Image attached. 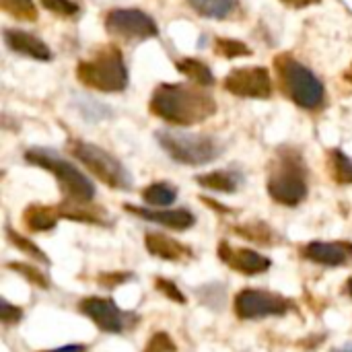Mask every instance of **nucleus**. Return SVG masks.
<instances>
[{"mask_svg": "<svg viewBox=\"0 0 352 352\" xmlns=\"http://www.w3.org/2000/svg\"><path fill=\"white\" fill-rule=\"evenodd\" d=\"M332 352H352V342L344 344V346H340V349H334Z\"/></svg>", "mask_w": 352, "mask_h": 352, "instance_id": "nucleus-36", "label": "nucleus"}, {"mask_svg": "<svg viewBox=\"0 0 352 352\" xmlns=\"http://www.w3.org/2000/svg\"><path fill=\"white\" fill-rule=\"evenodd\" d=\"M41 352H87V346H82V344H68V346H60V349H52V351Z\"/></svg>", "mask_w": 352, "mask_h": 352, "instance_id": "nucleus-35", "label": "nucleus"}, {"mask_svg": "<svg viewBox=\"0 0 352 352\" xmlns=\"http://www.w3.org/2000/svg\"><path fill=\"white\" fill-rule=\"evenodd\" d=\"M142 352H177V346H175V342L171 340V336L167 332H157L146 342Z\"/></svg>", "mask_w": 352, "mask_h": 352, "instance_id": "nucleus-29", "label": "nucleus"}, {"mask_svg": "<svg viewBox=\"0 0 352 352\" xmlns=\"http://www.w3.org/2000/svg\"><path fill=\"white\" fill-rule=\"evenodd\" d=\"M235 314L239 320H260V318H274L285 316L291 311V301L268 291L245 289L235 295Z\"/></svg>", "mask_w": 352, "mask_h": 352, "instance_id": "nucleus-9", "label": "nucleus"}, {"mask_svg": "<svg viewBox=\"0 0 352 352\" xmlns=\"http://www.w3.org/2000/svg\"><path fill=\"white\" fill-rule=\"evenodd\" d=\"M76 76L85 87L101 93H120L128 87V68L116 45H103L91 58L80 60Z\"/></svg>", "mask_w": 352, "mask_h": 352, "instance_id": "nucleus-3", "label": "nucleus"}, {"mask_svg": "<svg viewBox=\"0 0 352 352\" xmlns=\"http://www.w3.org/2000/svg\"><path fill=\"white\" fill-rule=\"evenodd\" d=\"M25 161L50 171L58 179V184L66 196V202L87 204L95 198L93 182L80 169H76L70 161L62 159L56 151L43 148V146H33L25 153Z\"/></svg>", "mask_w": 352, "mask_h": 352, "instance_id": "nucleus-4", "label": "nucleus"}, {"mask_svg": "<svg viewBox=\"0 0 352 352\" xmlns=\"http://www.w3.org/2000/svg\"><path fill=\"white\" fill-rule=\"evenodd\" d=\"M130 278V274H103L101 278H99V283L103 285V287H107V289H113V287H118L120 283H124V280H128Z\"/></svg>", "mask_w": 352, "mask_h": 352, "instance_id": "nucleus-33", "label": "nucleus"}, {"mask_svg": "<svg viewBox=\"0 0 352 352\" xmlns=\"http://www.w3.org/2000/svg\"><path fill=\"white\" fill-rule=\"evenodd\" d=\"M219 258L231 270L245 274V276H256V274L268 272V268L272 266L270 258H266L264 254H258V252L245 250V248H233L227 241H223L219 245Z\"/></svg>", "mask_w": 352, "mask_h": 352, "instance_id": "nucleus-12", "label": "nucleus"}, {"mask_svg": "<svg viewBox=\"0 0 352 352\" xmlns=\"http://www.w3.org/2000/svg\"><path fill=\"white\" fill-rule=\"evenodd\" d=\"M144 248L151 256L167 262H182L192 256V250L184 243L175 241L173 237H167L163 233H146L144 235Z\"/></svg>", "mask_w": 352, "mask_h": 352, "instance_id": "nucleus-16", "label": "nucleus"}, {"mask_svg": "<svg viewBox=\"0 0 352 352\" xmlns=\"http://www.w3.org/2000/svg\"><path fill=\"white\" fill-rule=\"evenodd\" d=\"M60 208H50V206H43V204H31L25 208L23 212V223L29 231L33 233H43V231H50L58 225V219H60Z\"/></svg>", "mask_w": 352, "mask_h": 352, "instance_id": "nucleus-17", "label": "nucleus"}, {"mask_svg": "<svg viewBox=\"0 0 352 352\" xmlns=\"http://www.w3.org/2000/svg\"><path fill=\"white\" fill-rule=\"evenodd\" d=\"M225 91L243 99H268L272 95V78L264 66L235 68L225 76Z\"/></svg>", "mask_w": 352, "mask_h": 352, "instance_id": "nucleus-10", "label": "nucleus"}, {"mask_svg": "<svg viewBox=\"0 0 352 352\" xmlns=\"http://www.w3.org/2000/svg\"><path fill=\"white\" fill-rule=\"evenodd\" d=\"M2 39L6 43V47L14 54L39 60V62H50L54 58L52 50L47 47V43L43 39H39L37 35L23 31V29H4Z\"/></svg>", "mask_w": 352, "mask_h": 352, "instance_id": "nucleus-13", "label": "nucleus"}, {"mask_svg": "<svg viewBox=\"0 0 352 352\" xmlns=\"http://www.w3.org/2000/svg\"><path fill=\"white\" fill-rule=\"evenodd\" d=\"M307 167L295 148H283L276 155L268 177V194L283 206H297L307 198Z\"/></svg>", "mask_w": 352, "mask_h": 352, "instance_id": "nucleus-2", "label": "nucleus"}, {"mask_svg": "<svg viewBox=\"0 0 352 352\" xmlns=\"http://www.w3.org/2000/svg\"><path fill=\"white\" fill-rule=\"evenodd\" d=\"M188 4L204 19H227L237 6L239 0H188Z\"/></svg>", "mask_w": 352, "mask_h": 352, "instance_id": "nucleus-21", "label": "nucleus"}, {"mask_svg": "<svg viewBox=\"0 0 352 352\" xmlns=\"http://www.w3.org/2000/svg\"><path fill=\"white\" fill-rule=\"evenodd\" d=\"M0 6L4 12H8L14 19H21V21L37 19V8H35L33 0H0Z\"/></svg>", "mask_w": 352, "mask_h": 352, "instance_id": "nucleus-25", "label": "nucleus"}, {"mask_svg": "<svg viewBox=\"0 0 352 352\" xmlns=\"http://www.w3.org/2000/svg\"><path fill=\"white\" fill-rule=\"evenodd\" d=\"M151 111L173 124V126H194L217 113V101L198 85L188 82H163L159 85L148 103Z\"/></svg>", "mask_w": 352, "mask_h": 352, "instance_id": "nucleus-1", "label": "nucleus"}, {"mask_svg": "<svg viewBox=\"0 0 352 352\" xmlns=\"http://www.w3.org/2000/svg\"><path fill=\"white\" fill-rule=\"evenodd\" d=\"M142 200L146 206L165 208L177 200V190L167 182H157V184H151L142 190Z\"/></svg>", "mask_w": 352, "mask_h": 352, "instance_id": "nucleus-22", "label": "nucleus"}, {"mask_svg": "<svg viewBox=\"0 0 352 352\" xmlns=\"http://www.w3.org/2000/svg\"><path fill=\"white\" fill-rule=\"evenodd\" d=\"M155 136L161 148L175 163L190 167L208 165L223 153V144L208 134H194L186 130H159Z\"/></svg>", "mask_w": 352, "mask_h": 352, "instance_id": "nucleus-6", "label": "nucleus"}, {"mask_svg": "<svg viewBox=\"0 0 352 352\" xmlns=\"http://www.w3.org/2000/svg\"><path fill=\"white\" fill-rule=\"evenodd\" d=\"M328 169L338 184H352V159L340 148L328 153Z\"/></svg>", "mask_w": 352, "mask_h": 352, "instance_id": "nucleus-23", "label": "nucleus"}, {"mask_svg": "<svg viewBox=\"0 0 352 352\" xmlns=\"http://www.w3.org/2000/svg\"><path fill=\"white\" fill-rule=\"evenodd\" d=\"M344 78H346V80H349V82L352 85V64H351V68H349V70L344 72Z\"/></svg>", "mask_w": 352, "mask_h": 352, "instance_id": "nucleus-37", "label": "nucleus"}, {"mask_svg": "<svg viewBox=\"0 0 352 352\" xmlns=\"http://www.w3.org/2000/svg\"><path fill=\"white\" fill-rule=\"evenodd\" d=\"M237 233H243L245 237H250V239H254V241H258V243H272L270 239H268V235H274L272 233V229L270 227H266V225H262V223H258V225H250V227H245V229H237Z\"/></svg>", "mask_w": 352, "mask_h": 352, "instance_id": "nucleus-31", "label": "nucleus"}, {"mask_svg": "<svg viewBox=\"0 0 352 352\" xmlns=\"http://www.w3.org/2000/svg\"><path fill=\"white\" fill-rule=\"evenodd\" d=\"M39 2L45 10H50L62 19H70L80 12V6L74 0H39Z\"/></svg>", "mask_w": 352, "mask_h": 352, "instance_id": "nucleus-28", "label": "nucleus"}, {"mask_svg": "<svg viewBox=\"0 0 352 352\" xmlns=\"http://www.w3.org/2000/svg\"><path fill=\"white\" fill-rule=\"evenodd\" d=\"M60 208V214L66 219H72L76 223H91V225H109L105 219L103 210H95L91 208V202L87 204H76V202H64Z\"/></svg>", "mask_w": 352, "mask_h": 352, "instance_id": "nucleus-20", "label": "nucleus"}, {"mask_svg": "<svg viewBox=\"0 0 352 352\" xmlns=\"http://www.w3.org/2000/svg\"><path fill=\"white\" fill-rule=\"evenodd\" d=\"M274 66L278 70L285 93L291 97L295 105L309 111H316L324 105L326 101L324 82L303 62H299L291 54H280L274 58Z\"/></svg>", "mask_w": 352, "mask_h": 352, "instance_id": "nucleus-5", "label": "nucleus"}, {"mask_svg": "<svg viewBox=\"0 0 352 352\" xmlns=\"http://www.w3.org/2000/svg\"><path fill=\"white\" fill-rule=\"evenodd\" d=\"M78 309L99 330H103L107 334H122L134 322V318L130 314L122 311L111 299H103V297H87L80 301Z\"/></svg>", "mask_w": 352, "mask_h": 352, "instance_id": "nucleus-11", "label": "nucleus"}, {"mask_svg": "<svg viewBox=\"0 0 352 352\" xmlns=\"http://www.w3.org/2000/svg\"><path fill=\"white\" fill-rule=\"evenodd\" d=\"M8 268L10 270H14L16 274H21V276H25L33 287H39V289H50V283H47V278L37 270V268H33V266H29V264H23V262H10L8 264Z\"/></svg>", "mask_w": 352, "mask_h": 352, "instance_id": "nucleus-27", "label": "nucleus"}, {"mask_svg": "<svg viewBox=\"0 0 352 352\" xmlns=\"http://www.w3.org/2000/svg\"><path fill=\"white\" fill-rule=\"evenodd\" d=\"M303 256L314 264L336 268L352 262V243L344 241H311L303 248Z\"/></svg>", "mask_w": 352, "mask_h": 352, "instance_id": "nucleus-14", "label": "nucleus"}, {"mask_svg": "<svg viewBox=\"0 0 352 352\" xmlns=\"http://www.w3.org/2000/svg\"><path fill=\"white\" fill-rule=\"evenodd\" d=\"M155 285H157V291L163 293L165 297H169L171 301H175V303H179V305H186V303H188L186 295L179 291V287H177L175 283H171V280H167V278H157Z\"/></svg>", "mask_w": 352, "mask_h": 352, "instance_id": "nucleus-30", "label": "nucleus"}, {"mask_svg": "<svg viewBox=\"0 0 352 352\" xmlns=\"http://www.w3.org/2000/svg\"><path fill=\"white\" fill-rule=\"evenodd\" d=\"M70 153L95 175L99 177L105 186L111 190H130L132 188V175L130 171L122 165L120 159H116L111 153L105 148L82 142V140H72L70 142Z\"/></svg>", "mask_w": 352, "mask_h": 352, "instance_id": "nucleus-7", "label": "nucleus"}, {"mask_svg": "<svg viewBox=\"0 0 352 352\" xmlns=\"http://www.w3.org/2000/svg\"><path fill=\"white\" fill-rule=\"evenodd\" d=\"M6 237H8V241L14 245V248H19L23 254H27L29 258H33V260H37V262H41V264H50V258L33 243V241H29L27 237H23V235H19L16 231H12L10 227H6Z\"/></svg>", "mask_w": 352, "mask_h": 352, "instance_id": "nucleus-26", "label": "nucleus"}, {"mask_svg": "<svg viewBox=\"0 0 352 352\" xmlns=\"http://www.w3.org/2000/svg\"><path fill=\"white\" fill-rule=\"evenodd\" d=\"M21 318H23V309L10 305L4 299L0 301V320H2V324H16V322H21Z\"/></svg>", "mask_w": 352, "mask_h": 352, "instance_id": "nucleus-32", "label": "nucleus"}, {"mask_svg": "<svg viewBox=\"0 0 352 352\" xmlns=\"http://www.w3.org/2000/svg\"><path fill=\"white\" fill-rule=\"evenodd\" d=\"M196 182L212 192H223V194H233L239 190L243 175L239 171H231V169H219V171H210L204 175H198Z\"/></svg>", "mask_w": 352, "mask_h": 352, "instance_id": "nucleus-18", "label": "nucleus"}, {"mask_svg": "<svg viewBox=\"0 0 352 352\" xmlns=\"http://www.w3.org/2000/svg\"><path fill=\"white\" fill-rule=\"evenodd\" d=\"M105 29L109 35L126 41H144L159 35V27L151 14L140 8H113L105 16Z\"/></svg>", "mask_w": 352, "mask_h": 352, "instance_id": "nucleus-8", "label": "nucleus"}, {"mask_svg": "<svg viewBox=\"0 0 352 352\" xmlns=\"http://www.w3.org/2000/svg\"><path fill=\"white\" fill-rule=\"evenodd\" d=\"M128 212L148 221V223H157L161 227H167V229H173V231H186L190 227H194L196 223V217L186 210V208H175V210H153V208H138V206H130L126 204L124 206Z\"/></svg>", "mask_w": 352, "mask_h": 352, "instance_id": "nucleus-15", "label": "nucleus"}, {"mask_svg": "<svg viewBox=\"0 0 352 352\" xmlns=\"http://www.w3.org/2000/svg\"><path fill=\"white\" fill-rule=\"evenodd\" d=\"M214 52H217L221 58H227V60L252 56V50H250L243 41L231 39V37H217V39H214Z\"/></svg>", "mask_w": 352, "mask_h": 352, "instance_id": "nucleus-24", "label": "nucleus"}, {"mask_svg": "<svg viewBox=\"0 0 352 352\" xmlns=\"http://www.w3.org/2000/svg\"><path fill=\"white\" fill-rule=\"evenodd\" d=\"M285 4H289L291 8H307V6H314V4H320L322 0H280Z\"/></svg>", "mask_w": 352, "mask_h": 352, "instance_id": "nucleus-34", "label": "nucleus"}, {"mask_svg": "<svg viewBox=\"0 0 352 352\" xmlns=\"http://www.w3.org/2000/svg\"><path fill=\"white\" fill-rule=\"evenodd\" d=\"M346 291H349V295L352 297V276L349 278V283H346Z\"/></svg>", "mask_w": 352, "mask_h": 352, "instance_id": "nucleus-38", "label": "nucleus"}, {"mask_svg": "<svg viewBox=\"0 0 352 352\" xmlns=\"http://www.w3.org/2000/svg\"><path fill=\"white\" fill-rule=\"evenodd\" d=\"M177 72H182L184 76H188L194 85L198 87H212L214 85V74L208 68V64H204L202 60L196 58H184L175 62Z\"/></svg>", "mask_w": 352, "mask_h": 352, "instance_id": "nucleus-19", "label": "nucleus"}]
</instances>
